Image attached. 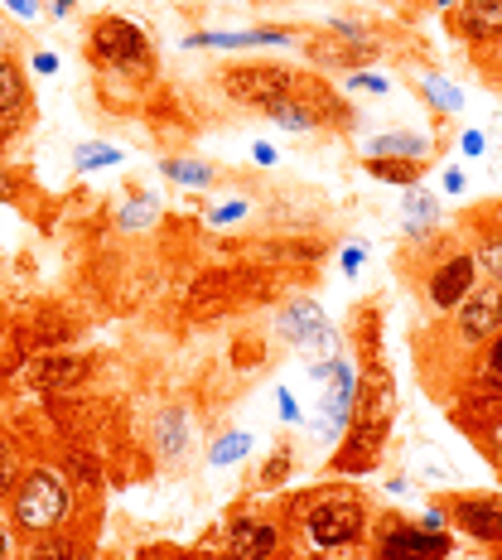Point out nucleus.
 <instances>
[{"instance_id":"nucleus-1","label":"nucleus","mask_w":502,"mask_h":560,"mask_svg":"<svg viewBox=\"0 0 502 560\" xmlns=\"http://www.w3.org/2000/svg\"><path fill=\"white\" fill-rule=\"evenodd\" d=\"M68 517H73V483H68V474L54 469V464H34L20 478L15 493H10V522H15V532L49 536V532H63Z\"/></svg>"},{"instance_id":"nucleus-2","label":"nucleus","mask_w":502,"mask_h":560,"mask_svg":"<svg viewBox=\"0 0 502 560\" xmlns=\"http://www.w3.org/2000/svg\"><path fill=\"white\" fill-rule=\"evenodd\" d=\"M87 54H92V63L116 68V73H140V78L150 73V39L136 20H121V15L92 20Z\"/></svg>"},{"instance_id":"nucleus-3","label":"nucleus","mask_w":502,"mask_h":560,"mask_svg":"<svg viewBox=\"0 0 502 560\" xmlns=\"http://www.w3.org/2000/svg\"><path fill=\"white\" fill-rule=\"evenodd\" d=\"M223 92L242 107H256V112H271L276 102L295 97V78L290 68L280 63H237L223 73Z\"/></svg>"},{"instance_id":"nucleus-4","label":"nucleus","mask_w":502,"mask_h":560,"mask_svg":"<svg viewBox=\"0 0 502 560\" xmlns=\"http://www.w3.org/2000/svg\"><path fill=\"white\" fill-rule=\"evenodd\" d=\"M310 541L319 551H338V546H353L363 536V503L358 498H324L305 512Z\"/></svg>"},{"instance_id":"nucleus-5","label":"nucleus","mask_w":502,"mask_h":560,"mask_svg":"<svg viewBox=\"0 0 502 560\" xmlns=\"http://www.w3.org/2000/svg\"><path fill=\"white\" fill-rule=\"evenodd\" d=\"M280 334H285V343L295 348V353L305 358H334V334H329V319H324V310L314 305L310 295L290 300L285 310H280Z\"/></svg>"},{"instance_id":"nucleus-6","label":"nucleus","mask_w":502,"mask_h":560,"mask_svg":"<svg viewBox=\"0 0 502 560\" xmlns=\"http://www.w3.org/2000/svg\"><path fill=\"white\" fill-rule=\"evenodd\" d=\"M353 411H358V372L353 363H343V358H334L329 363V392H324V420L314 430H319L324 440H343V430L353 425Z\"/></svg>"},{"instance_id":"nucleus-7","label":"nucleus","mask_w":502,"mask_h":560,"mask_svg":"<svg viewBox=\"0 0 502 560\" xmlns=\"http://www.w3.org/2000/svg\"><path fill=\"white\" fill-rule=\"evenodd\" d=\"M92 372V363L83 353H39L34 363L25 368V382L34 392H44V396H54V392H73L78 382H83Z\"/></svg>"},{"instance_id":"nucleus-8","label":"nucleus","mask_w":502,"mask_h":560,"mask_svg":"<svg viewBox=\"0 0 502 560\" xmlns=\"http://www.w3.org/2000/svg\"><path fill=\"white\" fill-rule=\"evenodd\" d=\"M450 541L425 527H392L377 541V560H445Z\"/></svg>"},{"instance_id":"nucleus-9","label":"nucleus","mask_w":502,"mask_h":560,"mask_svg":"<svg viewBox=\"0 0 502 560\" xmlns=\"http://www.w3.org/2000/svg\"><path fill=\"white\" fill-rule=\"evenodd\" d=\"M474 276H478V261L469 252L440 261L435 271H430V300H435V310H459L464 295L474 290Z\"/></svg>"},{"instance_id":"nucleus-10","label":"nucleus","mask_w":502,"mask_h":560,"mask_svg":"<svg viewBox=\"0 0 502 560\" xmlns=\"http://www.w3.org/2000/svg\"><path fill=\"white\" fill-rule=\"evenodd\" d=\"M502 329V285H488V290H469L459 305V334L469 343H483Z\"/></svg>"},{"instance_id":"nucleus-11","label":"nucleus","mask_w":502,"mask_h":560,"mask_svg":"<svg viewBox=\"0 0 502 560\" xmlns=\"http://www.w3.org/2000/svg\"><path fill=\"white\" fill-rule=\"evenodd\" d=\"M392 416H396V382L387 368H372L367 382L358 387V411L353 420L363 425H377V430H392Z\"/></svg>"},{"instance_id":"nucleus-12","label":"nucleus","mask_w":502,"mask_h":560,"mask_svg":"<svg viewBox=\"0 0 502 560\" xmlns=\"http://www.w3.org/2000/svg\"><path fill=\"white\" fill-rule=\"evenodd\" d=\"M280 551V532L266 517H242L227 536V556L232 560H271Z\"/></svg>"},{"instance_id":"nucleus-13","label":"nucleus","mask_w":502,"mask_h":560,"mask_svg":"<svg viewBox=\"0 0 502 560\" xmlns=\"http://www.w3.org/2000/svg\"><path fill=\"white\" fill-rule=\"evenodd\" d=\"M454 517H459V527L478 536V541L502 546V498H464V503L454 508Z\"/></svg>"},{"instance_id":"nucleus-14","label":"nucleus","mask_w":502,"mask_h":560,"mask_svg":"<svg viewBox=\"0 0 502 560\" xmlns=\"http://www.w3.org/2000/svg\"><path fill=\"white\" fill-rule=\"evenodd\" d=\"M382 440H387V430L353 420V425H348V435H343V450H338V469H343V474L367 469V464L382 454Z\"/></svg>"},{"instance_id":"nucleus-15","label":"nucleus","mask_w":502,"mask_h":560,"mask_svg":"<svg viewBox=\"0 0 502 560\" xmlns=\"http://www.w3.org/2000/svg\"><path fill=\"white\" fill-rule=\"evenodd\" d=\"M30 107V83L20 73V63L10 54H0V126H10L15 116H25Z\"/></svg>"},{"instance_id":"nucleus-16","label":"nucleus","mask_w":502,"mask_h":560,"mask_svg":"<svg viewBox=\"0 0 502 560\" xmlns=\"http://www.w3.org/2000/svg\"><path fill=\"white\" fill-rule=\"evenodd\" d=\"M285 30H252V34H194L184 49H252V44H285Z\"/></svg>"},{"instance_id":"nucleus-17","label":"nucleus","mask_w":502,"mask_h":560,"mask_svg":"<svg viewBox=\"0 0 502 560\" xmlns=\"http://www.w3.org/2000/svg\"><path fill=\"white\" fill-rule=\"evenodd\" d=\"M464 30H469L474 39L502 34V0H464Z\"/></svg>"},{"instance_id":"nucleus-18","label":"nucleus","mask_w":502,"mask_h":560,"mask_svg":"<svg viewBox=\"0 0 502 560\" xmlns=\"http://www.w3.org/2000/svg\"><path fill=\"white\" fill-rule=\"evenodd\" d=\"M367 150H372V160H420V155H425V140L392 131V136H377Z\"/></svg>"},{"instance_id":"nucleus-19","label":"nucleus","mask_w":502,"mask_h":560,"mask_svg":"<svg viewBox=\"0 0 502 560\" xmlns=\"http://www.w3.org/2000/svg\"><path fill=\"white\" fill-rule=\"evenodd\" d=\"M155 440H160V450L165 454H184L189 450V416L174 406V411L160 416V425H155Z\"/></svg>"},{"instance_id":"nucleus-20","label":"nucleus","mask_w":502,"mask_h":560,"mask_svg":"<svg viewBox=\"0 0 502 560\" xmlns=\"http://www.w3.org/2000/svg\"><path fill=\"white\" fill-rule=\"evenodd\" d=\"M25 560H97V556H92L87 546H78V541H68V536L49 532V536H39V546H34Z\"/></svg>"},{"instance_id":"nucleus-21","label":"nucleus","mask_w":502,"mask_h":560,"mask_svg":"<svg viewBox=\"0 0 502 560\" xmlns=\"http://www.w3.org/2000/svg\"><path fill=\"white\" fill-rule=\"evenodd\" d=\"M435 218H440V203L430 194L406 198V232H411V237H425V232L435 228Z\"/></svg>"},{"instance_id":"nucleus-22","label":"nucleus","mask_w":502,"mask_h":560,"mask_svg":"<svg viewBox=\"0 0 502 560\" xmlns=\"http://www.w3.org/2000/svg\"><path fill=\"white\" fill-rule=\"evenodd\" d=\"M271 121L280 126V131H314V112H310L300 97L276 102V107H271Z\"/></svg>"},{"instance_id":"nucleus-23","label":"nucleus","mask_w":502,"mask_h":560,"mask_svg":"<svg viewBox=\"0 0 502 560\" xmlns=\"http://www.w3.org/2000/svg\"><path fill=\"white\" fill-rule=\"evenodd\" d=\"M247 454H252V435H247V430H227V435L218 440L213 450H208V459H213L218 469H227V464L247 459Z\"/></svg>"},{"instance_id":"nucleus-24","label":"nucleus","mask_w":502,"mask_h":560,"mask_svg":"<svg viewBox=\"0 0 502 560\" xmlns=\"http://www.w3.org/2000/svg\"><path fill=\"white\" fill-rule=\"evenodd\" d=\"M160 218V198L155 194H140V198H131V203L121 208V218H116V223H121L126 232H140V228H150Z\"/></svg>"},{"instance_id":"nucleus-25","label":"nucleus","mask_w":502,"mask_h":560,"mask_svg":"<svg viewBox=\"0 0 502 560\" xmlns=\"http://www.w3.org/2000/svg\"><path fill=\"white\" fill-rule=\"evenodd\" d=\"M73 165L83 170V174H92V170H107V165H121V150L107 145V140H87V145L73 155Z\"/></svg>"},{"instance_id":"nucleus-26","label":"nucleus","mask_w":502,"mask_h":560,"mask_svg":"<svg viewBox=\"0 0 502 560\" xmlns=\"http://www.w3.org/2000/svg\"><path fill=\"white\" fill-rule=\"evenodd\" d=\"M425 97L435 102L440 112H459V107H464V92L454 88L450 78H440V73H430V78H425Z\"/></svg>"},{"instance_id":"nucleus-27","label":"nucleus","mask_w":502,"mask_h":560,"mask_svg":"<svg viewBox=\"0 0 502 560\" xmlns=\"http://www.w3.org/2000/svg\"><path fill=\"white\" fill-rule=\"evenodd\" d=\"M165 174H170L174 184H189V189H203V184H213V170L194 165V160H165Z\"/></svg>"},{"instance_id":"nucleus-28","label":"nucleus","mask_w":502,"mask_h":560,"mask_svg":"<svg viewBox=\"0 0 502 560\" xmlns=\"http://www.w3.org/2000/svg\"><path fill=\"white\" fill-rule=\"evenodd\" d=\"M367 174H377V179H387V184H401V189H411V184L420 179V170L406 165V160H372Z\"/></svg>"},{"instance_id":"nucleus-29","label":"nucleus","mask_w":502,"mask_h":560,"mask_svg":"<svg viewBox=\"0 0 502 560\" xmlns=\"http://www.w3.org/2000/svg\"><path fill=\"white\" fill-rule=\"evenodd\" d=\"M20 478H25V474H20V450L0 440V498H5V493H15V488H20Z\"/></svg>"},{"instance_id":"nucleus-30","label":"nucleus","mask_w":502,"mask_h":560,"mask_svg":"<svg viewBox=\"0 0 502 560\" xmlns=\"http://www.w3.org/2000/svg\"><path fill=\"white\" fill-rule=\"evenodd\" d=\"M483 382L502 396V334L488 338V353H483Z\"/></svg>"},{"instance_id":"nucleus-31","label":"nucleus","mask_w":502,"mask_h":560,"mask_svg":"<svg viewBox=\"0 0 502 560\" xmlns=\"http://www.w3.org/2000/svg\"><path fill=\"white\" fill-rule=\"evenodd\" d=\"M478 266H483V276L493 280V285H502V237H493V242H483V252L474 256Z\"/></svg>"},{"instance_id":"nucleus-32","label":"nucleus","mask_w":502,"mask_h":560,"mask_svg":"<svg viewBox=\"0 0 502 560\" xmlns=\"http://www.w3.org/2000/svg\"><path fill=\"white\" fill-rule=\"evenodd\" d=\"M247 213H252L247 198H227L223 208H208V223H213V228H227V223H237V218H247Z\"/></svg>"},{"instance_id":"nucleus-33","label":"nucleus","mask_w":502,"mask_h":560,"mask_svg":"<svg viewBox=\"0 0 502 560\" xmlns=\"http://www.w3.org/2000/svg\"><path fill=\"white\" fill-rule=\"evenodd\" d=\"M348 88H353V92H372V97H382V92H387L392 83H387L382 73H353V78H348Z\"/></svg>"},{"instance_id":"nucleus-34","label":"nucleus","mask_w":502,"mask_h":560,"mask_svg":"<svg viewBox=\"0 0 502 560\" xmlns=\"http://www.w3.org/2000/svg\"><path fill=\"white\" fill-rule=\"evenodd\" d=\"M285 469H290V450H280L276 459H271V464H266V469H261V483H266V488H271V483H280V478H285Z\"/></svg>"},{"instance_id":"nucleus-35","label":"nucleus","mask_w":502,"mask_h":560,"mask_svg":"<svg viewBox=\"0 0 502 560\" xmlns=\"http://www.w3.org/2000/svg\"><path fill=\"white\" fill-rule=\"evenodd\" d=\"M5 5H10V15H15L20 25H30V20L39 15V5H34V0H5Z\"/></svg>"},{"instance_id":"nucleus-36","label":"nucleus","mask_w":502,"mask_h":560,"mask_svg":"<svg viewBox=\"0 0 502 560\" xmlns=\"http://www.w3.org/2000/svg\"><path fill=\"white\" fill-rule=\"evenodd\" d=\"M280 416H285L290 425H300V420H305V411H300V401L290 392H280Z\"/></svg>"},{"instance_id":"nucleus-37","label":"nucleus","mask_w":502,"mask_h":560,"mask_svg":"<svg viewBox=\"0 0 502 560\" xmlns=\"http://www.w3.org/2000/svg\"><path fill=\"white\" fill-rule=\"evenodd\" d=\"M358 266H363V247H348V252H343V271L358 276Z\"/></svg>"},{"instance_id":"nucleus-38","label":"nucleus","mask_w":502,"mask_h":560,"mask_svg":"<svg viewBox=\"0 0 502 560\" xmlns=\"http://www.w3.org/2000/svg\"><path fill=\"white\" fill-rule=\"evenodd\" d=\"M34 73H58V58L54 54H34Z\"/></svg>"},{"instance_id":"nucleus-39","label":"nucleus","mask_w":502,"mask_h":560,"mask_svg":"<svg viewBox=\"0 0 502 560\" xmlns=\"http://www.w3.org/2000/svg\"><path fill=\"white\" fill-rule=\"evenodd\" d=\"M420 527H425V532H440V527H445V512H440V508H430V512H425V522H420Z\"/></svg>"},{"instance_id":"nucleus-40","label":"nucleus","mask_w":502,"mask_h":560,"mask_svg":"<svg viewBox=\"0 0 502 560\" xmlns=\"http://www.w3.org/2000/svg\"><path fill=\"white\" fill-rule=\"evenodd\" d=\"M464 155H483V136H478V131L464 136Z\"/></svg>"},{"instance_id":"nucleus-41","label":"nucleus","mask_w":502,"mask_h":560,"mask_svg":"<svg viewBox=\"0 0 502 560\" xmlns=\"http://www.w3.org/2000/svg\"><path fill=\"white\" fill-rule=\"evenodd\" d=\"M252 155H256V160H261V165H276V145H266V140H261V145H256V150H252Z\"/></svg>"},{"instance_id":"nucleus-42","label":"nucleus","mask_w":502,"mask_h":560,"mask_svg":"<svg viewBox=\"0 0 502 560\" xmlns=\"http://www.w3.org/2000/svg\"><path fill=\"white\" fill-rule=\"evenodd\" d=\"M445 189H450V194L464 189V174H459V170H445Z\"/></svg>"},{"instance_id":"nucleus-43","label":"nucleus","mask_w":502,"mask_h":560,"mask_svg":"<svg viewBox=\"0 0 502 560\" xmlns=\"http://www.w3.org/2000/svg\"><path fill=\"white\" fill-rule=\"evenodd\" d=\"M488 445H493V454H498V459H502V420H498V425H493V435H488Z\"/></svg>"},{"instance_id":"nucleus-44","label":"nucleus","mask_w":502,"mask_h":560,"mask_svg":"<svg viewBox=\"0 0 502 560\" xmlns=\"http://www.w3.org/2000/svg\"><path fill=\"white\" fill-rule=\"evenodd\" d=\"M78 5V0H49V10H54V15H68V10H73Z\"/></svg>"},{"instance_id":"nucleus-45","label":"nucleus","mask_w":502,"mask_h":560,"mask_svg":"<svg viewBox=\"0 0 502 560\" xmlns=\"http://www.w3.org/2000/svg\"><path fill=\"white\" fill-rule=\"evenodd\" d=\"M10 49V30H5V20H0V54Z\"/></svg>"},{"instance_id":"nucleus-46","label":"nucleus","mask_w":502,"mask_h":560,"mask_svg":"<svg viewBox=\"0 0 502 560\" xmlns=\"http://www.w3.org/2000/svg\"><path fill=\"white\" fill-rule=\"evenodd\" d=\"M5 556H10V536L0 532V560H5Z\"/></svg>"},{"instance_id":"nucleus-47","label":"nucleus","mask_w":502,"mask_h":560,"mask_svg":"<svg viewBox=\"0 0 502 560\" xmlns=\"http://www.w3.org/2000/svg\"><path fill=\"white\" fill-rule=\"evenodd\" d=\"M435 5H440V10H450V5H459V0H435Z\"/></svg>"},{"instance_id":"nucleus-48","label":"nucleus","mask_w":502,"mask_h":560,"mask_svg":"<svg viewBox=\"0 0 502 560\" xmlns=\"http://www.w3.org/2000/svg\"><path fill=\"white\" fill-rule=\"evenodd\" d=\"M0 194H5V179H0Z\"/></svg>"}]
</instances>
